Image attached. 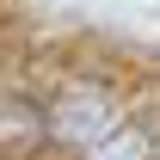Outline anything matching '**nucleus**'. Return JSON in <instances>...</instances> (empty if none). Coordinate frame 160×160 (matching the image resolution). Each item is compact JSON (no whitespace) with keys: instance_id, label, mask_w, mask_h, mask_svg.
<instances>
[{"instance_id":"1","label":"nucleus","mask_w":160,"mask_h":160,"mask_svg":"<svg viewBox=\"0 0 160 160\" xmlns=\"http://www.w3.org/2000/svg\"><path fill=\"white\" fill-rule=\"evenodd\" d=\"M37 111H31V99H6L0 92V154H25L31 142H37Z\"/></svg>"}]
</instances>
